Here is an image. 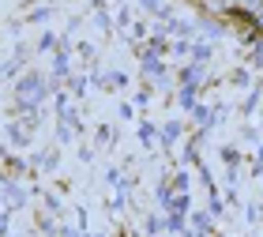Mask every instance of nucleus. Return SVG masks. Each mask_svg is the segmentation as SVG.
Here are the masks:
<instances>
[{
	"label": "nucleus",
	"mask_w": 263,
	"mask_h": 237,
	"mask_svg": "<svg viewBox=\"0 0 263 237\" xmlns=\"http://www.w3.org/2000/svg\"><path fill=\"white\" fill-rule=\"evenodd\" d=\"M256 64H259V68H263V49H259V53H256Z\"/></svg>",
	"instance_id": "6e6552de"
},
{
	"label": "nucleus",
	"mask_w": 263,
	"mask_h": 237,
	"mask_svg": "<svg viewBox=\"0 0 263 237\" xmlns=\"http://www.w3.org/2000/svg\"><path fill=\"white\" fill-rule=\"evenodd\" d=\"M203 4H207L211 11H222V8H230V4H233V0H203Z\"/></svg>",
	"instance_id": "20e7f679"
},
{
	"label": "nucleus",
	"mask_w": 263,
	"mask_h": 237,
	"mask_svg": "<svg viewBox=\"0 0 263 237\" xmlns=\"http://www.w3.org/2000/svg\"><path fill=\"white\" fill-rule=\"evenodd\" d=\"M181 79H184V87H192V90H196V87H199V79H203V64H188Z\"/></svg>",
	"instance_id": "f03ea898"
},
{
	"label": "nucleus",
	"mask_w": 263,
	"mask_h": 237,
	"mask_svg": "<svg viewBox=\"0 0 263 237\" xmlns=\"http://www.w3.org/2000/svg\"><path fill=\"white\" fill-rule=\"evenodd\" d=\"M143 8L154 11V15H162V0H143Z\"/></svg>",
	"instance_id": "39448f33"
},
{
	"label": "nucleus",
	"mask_w": 263,
	"mask_h": 237,
	"mask_svg": "<svg viewBox=\"0 0 263 237\" xmlns=\"http://www.w3.org/2000/svg\"><path fill=\"white\" fill-rule=\"evenodd\" d=\"M45 94H49V83H45L42 76H34V72L23 76V79L15 83V98H19V110H23V113H30L34 105L45 98Z\"/></svg>",
	"instance_id": "f257e3e1"
},
{
	"label": "nucleus",
	"mask_w": 263,
	"mask_h": 237,
	"mask_svg": "<svg viewBox=\"0 0 263 237\" xmlns=\"http://www.w3.org/2000/svg\"><path fill=\"white\" fill-rule=\"evenodd\" d=\"M177 136H181V124H177V121H170V124H165V132H162V139H165V143H173Z\"/></svg>",
	"instance_id": "7ed1b4c3"
},
{
	"label": "nucleus",
	"mask_w": 263,
	"mask_h": 237,
	"mask_svg": "<svg viewBox=\"0 0 263 237\" xmlns=\"http://www.w3.org/2000/svg\"><path fill=\"white\" fill-rule=\"evenodd\" d=\"M64 72H68V57L57 53V76H64Z\"/></svg>",
	"instance_id": "423d86ee"
},
{
	"label": "nucleus",
	"mask_w": 263,
	"mask_h": 237,
	"mask_svg": "<svg viewBox=\"0 0 263 237\" xmlns=\"http://www.w3.org/2000/svg\"><path fill=\"white\" fill-rule=\"evenodd\" d=\"M207 57H211V49H207V45H196V64H203Z\"/></svg>",
	"instance_id": "0eeeda50"
}]
</instances>
